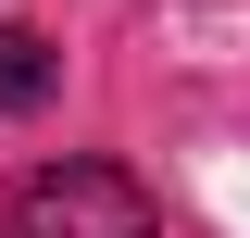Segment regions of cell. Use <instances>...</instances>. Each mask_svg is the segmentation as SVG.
I'll return each instance as SVG.
<instances>
[{"instance_id": "1", "label": "cell", "mask_w": 250, "mask_h": 238, "mask_svg": "<svg viewBox=\"0 0 250 238\" xmlns=\"http://www.w3.org/2000/svg\"><path fill=\"white\" fill-rule=\"evenodd\" d=\"M13 238H163V213H150V188L125 163L75 150V163H38L13 188Z\"/></svg>"}, {"instance_id": "2", "label": "cell", "mask_w": 250, "mask_h": 238, "mask_svg": "<svg viewBox=\"0 0 250 238\" xmlns=\"http://www.w3.org/2000/svg\"><path fill=\"white\" fill-rule=\"evenodd\" d=\"M50 88H62V50H50L38 25H0V125H13V113H38Z\"/></svg>"}]
</instances>
